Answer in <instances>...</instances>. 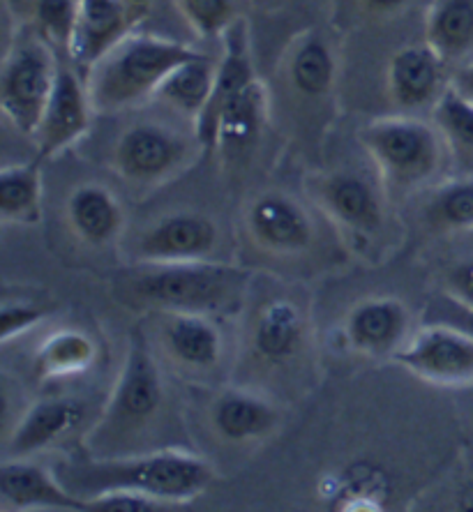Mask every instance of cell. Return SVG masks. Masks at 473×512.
I'll return each mask as SVG.
<instances>
[{
	"label": "cell",
	"mask_w": 473,
	"mask_h": 512,
	"mask_svg": "<svg viewBox=\"0 0 473 512\" xmlns=\"http://www.w3.org/2000/svg\"><path fill=\"white\" fill-rule=\"evenodd\" d=\"M56 476L81 499L104 492H137L171 506L199 499L213 485L215 471L204 457L176 448H153L144 453L74 459L56 466Z\"/></svg>",
	"instance_id": "cell-1"
},
{
	"label": "cell",
	"mask_w": 473,
	"mask_h": 512,
	"mask_svg": "<svg viewBox=\"0 0 473 512\" xmlns=\"http://www.w3.org/2000/svg\"><path fill=\"white\" fill-rule=\"evenodd\" d=\"M120 303L150 312L234 314L247 296L250 273L217 261L137 263L116 280Z\"/></svg>",
	"instance_id": "cell-2"
},
{
	"label": "cell",
	"mask_w": 473,
	"mask_h": 512,
	"mask_svg": "<svg viewBox=\"0 0 473 512\" xmlns=\"http://www.w3.org/2000/svg\"><path fill=\"white\" fill-rule=\"evenodd\" d=\"M164 409V383L160 365L146 337L134 330L130 349L111 390L109 404L88 432V455H132L134 446L153 432Z\"/></svg>",
	"instance_id": "cell-3"
},
{
	"label": "cell",
	"mask_w": 473,
	"mask_h": 512,
	"mask_svg": "<svg viewBox=\"0 0 473 512\" xmlns=\"http://www.w3.org/2000/svg\"><path fill=\"white\" fill-rule=\"evenodd\" d=\"M197 54L199 51L190 44L132 30L86 74L95 114H114L155 97L164 77Z\"/></svg>",
	"instance_id": "cell-4"
},
{
	"label": "cell",
	"mask_w": 473,
	"mask_h": 512,
	"mask_svg": "<svg viewBox=\"0 0 473 512\" xmlns=\"http://www.w3.org/2000/svg\"><path fill=\"white\" fill-rule=\"evenodd\" d=\"M360 143L388 190H414L430 183L450 160L437 123L409 114L372 120L360 130Z\"/></svg>",
	"instance_id": "cell-5"
},
{
	"label": "cell",
	"mask_w": 473,
	"mask_h": 512,
	"mask_svg": "<svg viewBox=\"0 0 473 512\" xmlns=\"http://www.w3.org/2000/svg\"><path fill=\"white\" fill-rule=\"evenodd\" d=\"M58 51L37 33L24 28L5 51L0 70V109L21 134L33 137L54 93Z\"/></svg>",
	"instance_id": "cell-6"
},
{
	"label": "cell",
	"mask_w": 473,
	"mask_h": 512,
	"mask_svg": "<svg viewBox=\"0 0 473 512\" xmlns=\"http://www.w3.org/2000/svg\"><path fill=\"white\" fill-rule=\"evenodd\" d=\"M201 146L197 134L185 137L183 130L160 120H139L120 132L111 164L127 183L155 187L169 183L194 162Z\"/></svg>",
	"instance_id": "cell-7"
},
{
	"label": "cell",
	"mask_w": 473,
	"mask_h": 512,
	"mask_svg": "<svg viewBox=\"0 0 473 512\" xmlns=\"http://www.w3.org/2000/svg\"><path fill=\"white\" fill-rule=\"evenodd\" d=\"M243 229L254 250L277 259L303 256L317 240L310 210L284 192H264L247 203Z\"/></svg>",
	"instance_id": "cell-8"
},
{
	"label": "cell",
	"mask_w": 473,
	"mask_h": 512,
	"mask_svg": "<svg viewBox=\"0 0 473 512\" xmlns=\"http://www.w3.org/2000/svg\"><path fill=\"white\" fill-rule=\"evenodd\" d=\"M393 360L420 379L441 386L473 383V337L448 323L430 321L409 335Z\"/></svg>",
	"instance_id": "cell-9"
},
{
	"label": "cell",
	"mask_w": 473,
	"mask_h": 512,
	"mask_svg": "<svg viewBox=\"0 0 473 512\" xmlns=\"http://www.w3.org/2000/svg\"><path fill=\"white\" fill-rule=\"evenodd\" d=\"M307 335L310 326L300 303L289 296H270L254 307L247 321V356L266 370H282L303 356Z\"/></svg>",
	"instance_id": "cell-10"
},
{
	"label": "cell",
	"mask_w": 473,
	"mask_h": 512,
	"mask_svg": "<svg viewBox=\"0 0 473 512\" xmlns=\"http://www.w3.org/2000/svg\"><path fill=\"white\" fill-rule=\"evenodd\" d=\"M312 199L337 229L351 238L372 240L386 227L381 192L358 171H330L312 183Z\"/></svg>",
	"instance_id": "cell-11"
},
{
	"label": "cell",
	"mask_w": 473,
	"mask_h": 512,
	"mask_svg": "<svg viewBox=\"0 0 473 512\" xmlns=\"http://www.w3.org/2000/svg\"><path fill=\"white\" fill-rule=\"evenodd\" d=\"M93 102H90L84 74L70 60H60L54 93L49 97L40 127L33 134L37 143V160H49L74 146L90 130L93 120Z\"/></svg>",
	"instance_id": "cell-12"
},
{
	"label": "cell",
	"mask_w": 473,
	"mask_h": 512,
	"mask_svg": "<svg viewBox=\"0 0 473 512\" xmlns=\"http://www.w3.org/2000/svg\"><path fill=\"white\" fill-rule=\"evenodd\" d=\"M220 231L201 213H171L150 224L134 243L137 263L208 261L217 250Z\"/></svg>",
	"instance_id": "cell-13"
},
{
	"label": "cell",
	"mask_w": 473,
	"mask_h": 512,
	"mask_svg": "<svg viewBox=\"0 0 473 512\" xmlns=\"http://www.w3.org/2000/svg\"><path fill=\"white\" fill-rule=\"evenodd\" d=\"M448 63L430 44H409L397 49L386 67V90L390 102L402 114L434 109L450 86Z\"/></svg>",
	"instance_id": "cell-14"
},
{
	"label": "cell",
	"mask_w": 473,
	"mask_h": 512,
	"mask_svg": "<svg viewBox=\"0 0 473 512\" xmlns=\"http://www.w3.org/2000/svg\"><path fill=\"white\" fill-rule=\"evenodd\" d=\"M157 340L171 365L183 372H210L220 365L224 340L213 316L197 312H155Z\"/></svg>",
	"instance_id": "cell-15"
},
{
	"label": "cell",
	"mask_w": 473,
	"mask_h": 512,
	"mask_svg": "<svg viewBox=\"0 0 473 512\" xmlns=\"http://www.w3.org/2000/svg\"><path fill=\"white\" fill-rule=\"evenodd\" d=\"M139 21L137 14L127 10L120 0H79L67 60L86 79L90 67L130 35Z\"/></svg>",
	"instance_id": "cell-16"
},
{
	"label": "cell",
	"mask_w": 473,
	"mask_h": 512,
	"mask_svg": "<svg viewBox=\"0 0 473 512\" xmlns=\"http://www.w3.org/2000/svg\"><path fill=\"white\" fill-rule=\"evenodd\" d=\"M0 501L10 510H88V501L60 483L56 471H47L28 457L3 459Z\"/></svg>",
	"instance_id": "cell-17"
},
{
	"label": "cell",
	"mask_w": 473,
	"mask_h": 512,
	"mask_svg": "<svg viewBox=\"0 0 473 512\" xmlns=\"http://www.w3.org/2000/svg\"><path fill=\"white\" fill-rule=\"evenodd\" d=\"M88 406L79 397H47L21 416L7 439L5 457H33L70 439L86 425Z\"/></svg>",
	"instance_id": "cell-18"
},
{
	"label": "cell",
	"mask_w": 473,
	"mask_h": 512,
	"mask_svg": "<svg viewBox=\"0 0 473 512\" xmlns=\"http://www.w3.org/2000/svg\"><path fill=\"white\" fill-rule=\"evenodd\" d=\"M409 310L402 300L367 298L344 319V340L356 353L370 358H393L409 340Z\"/></svg>",
	"instance_id": "cell-19"
},
{
	"label": "cell",
	"mask_w": 473,
	"mask_h": 512,
	"mask_svg": "<svg viewBox=\"0 0 473 512\" xmlns=\"http://www.w3.org/2000/svg\"><path fill=\"white\" fill-rule=\"evenodd\" d=\"M220 40L222 56L217 60L215 84L213 90H210L206 109L201 111L197 123H194V132H197V139L201 146H204V153H210V146H213L215 123L224 104H227L236 93H240L250 81L257 79L252 63L250 28H247V21L238 17Z\"/></svg>",
	"instance_id": "cell-20"
},
{
	"label": "cell",
	"mask_w": 473,
	"mask_h": 512,
	"mask_svg": "<svg viewBox=\"0 0 473 512\" xmlns=\"http://www.w3.org/2000/svg\"><path fill=\"white\" fill-rule=\"evenodd\" d=\"M268 120V90L259 77L224 104L217 116L210 153L222 162H240L259 143Z\"/></svg>",
	"instance_id": "cell-21"
},
{
	"label": "cell",
	"mask_w": 473,
	"mask_h": 512,
	"mask_svg": "<svg viewBox=\"0 0 473 512\" xmlns=\"http://www.w3.org/2000/svg\"><path fill=\"white\" fill-rule=\"evenodd\" d=\"M210 427L229 443L266 439L280 425V409L254 390H222L208 409Z\"/></svg>",
	"instance_id": "cell-22"
},
{
	"label": "cell",
	"mask_w": 473,
	"mask_h": 512,
	"mask_svg": "<svg viewBox=\"0 0 473 512\" xmlns=\"http://www.w3.org/2000/svg\"><path fill=\"white\" fill-rule=\"evenodd\" d=\"M67 224L86 245L104 247L120 236L125 224L123 206L107 185L81 183L67 199Z\"/></svg>",
	"instance_id": "cell-23"
},
{
	"label": "cell",
	"mask_w": 473,
	"mask_h": 512,
	"mask_svg": "<svg viewBox=\"0 0 473 512\" xmlns=\"http://www.w3.org/2000/svg\"><path fill=\"white\" fill-rule=\"evenodd\" d=\"M284 70L296 95L310 102L324 100L337 79L335 51L319 30H305L291 42Z\"/></svg>",
	"instance_id": "cell-24"
},
{
	"label": "cell",
	"mask_w": 473,
	"mask_h": 512,
	"mask_svg": "<svg viewBox=\"0 0 473 512\" xmlns=\"http://www.w3.org/2000/svg\"><path fill=\"white\" fill-rule=\"evenodd\" d=\"M215 70L217 60L199 51L197 56L176 65L164 77L160 88L155 90V100L176 111V114L190 118L194 130V123H197L201 111L206 109L210 90H213Z\"/></svg>",
	"instance_id": "cell-25"
},
{
	"label": "cell",
	"mask_w": 473,
	"mask_h": 512,
	"mask_svg": "<svg viewBox=\"0 0 473 512\" xmlns=\"http://www.w3.org/2000/svg\"><path fill=\"white\" fill-rule=\"evenodd\" d=\"M425 42L448 65L469 60L473 54V0H434L425 21Z\"/></svg>",
	"instance_id": "cell-26"
},
{
	"label": "cell",
	"mask_w": 473,
	"mask_h": 512,
	"mask_svg": "<svg viewBox=\"0 0 473 512\" xmlns=\"http://www.w3.org/2000/svg\"><path fill=\"white\" fill-rule=\"evenodd\" d=\"M97 360L95 340L81 330L63 328L51 333L35 351V374L40 381H63L86 374Z\"/></svg>",
	"instance_id": "cell-27"
},
{
	"label": "cell",
	"mask_w": 473,
	"mask_h": 512,
	"mask_svg": "<svg viewBox=\"0 0 473 512\" xmlns=\"http://www.w3.org/2000/svg\"><path fill=\"white\" fill-rule=\"evenodd\" d=\"M42 160L10 164L0 171V217L5 224L33 227L42 220Z\"/></svg>",
	"instance_id": "cell-28"
},
{
	"label": "cell",
	"mask_w": 473,
	"mask_h": 512,
	"mask_svg": "<svg viewBox=\"0 0 473 512\" xmlns=\"http://www.w3.org/2000/svg\"><path fill=\"white\" fill-rule=\"evenodd\" d=\"M434 123L444 134L450 162L460 176H473V104L448 86L434 107Z\"/></svg>",
	"instance_id": "cell-29"
},
{
	"label": "cell",
	"mask_w": 473,
	"mask_h": 512,
	"mask_svg": "<svg viewBox=\"0 0 473 512\" xmlns=\"http://www.w3.org/2000/svg\"><path fill=\"white\" fill-rule=\"evenodd\" d=\"M425 222L434 231L473 229V176H457L437 187L425 206Z\"/></svg>",
	"instance_id": "cell-30"
},
{
	"label": "cell",
	"mask_w": 473,
	"mask_h": 512,
	"mask_svg": "<svg viewBox=\"0 0 473 512\" xmlns=\"http://www.w3.org/2000/svg\"><path fill=\"white\" fill-rule=\"evenodd\" d=\"M194 33L206 40L222 37L238 19L234 0H174Z\"/></svg>",
	"instance_id": "cell-31"
},
{
	"label": "cell",
	"mask_w": 473,
	"mask_h": 512,
	"mask_svg": "<svg viewBox=\"0 0 473 512\" xmlns=\"http://www.w3.org/2000/svg\"><path fill=\"white\" fill-rule=\"evenodd\" d=\"M44 316H47V310L30 300H5L3 310H0V342L7 344L14 337L28 333Z\"/></svg>",
	"instance_id": "cell-32"
},
{
	"label": "cell",
	"mask_w": 473,
	"mask_h": 512,
	"mask_svg": "<svg viewBox=\"0 0 473 512\" xmlns=\"http://www.w3.org/2000/svg\"><path fill=\"white\" fill-rule=\"evenodd\" d=\"M88 512H164L176 506L137 492H104L90 496Z\"/></svg>",
	"instance_id": "cell-33"
},
{
	"label": "cell",
	"mask_w": 473,
	"mask_h": 512,
	"mask_svg": "<svg viewBox=\"0 0 473 512\" xmlns=\"http://www.w3.org/2000/svg\"><path fill=\"white\" fill-rule=\"evenodd\" d=\"M430 321L448 323V326H455L464 330V333L473 337V307L464 305L462 300H457L453 293H444L439 300H434L430 310Z\"/></svg>",
	"instance_id": "cell-34"
},
{
	"label": "cell",
	"mask_w": 473,
	"mask_h": 512,
	"mask_svg": "<svg viewBox=\"0 0 473 512\" xmlns=\"http://www.w3.org/2000/svg\"><path fill=\"white\" fill-rule=\"evenodd\" d=\"M448 293H453L464 305L473 307V259L455 263L448 270Z\"/></svg>",
	"instance_id": "cell-35"
},
{
	"label": "cell",
	"mask_w": 473,
	"mask_h": 512,
	"mask_svg": "<svg viewBox=\"0 0 473 512\" xmlns=\"http://www.w3.org/2000/svg\"><path fill=\"white\" fill-rule=\"evenodd\" d=\"M450 88L455 90L462 100L473 104V58L464 60L450 72Z\"/></svg>",
	"instance_id": "cell-36"
},
{
	"label": "cell",
	"mask_w": 473,
	"mask_h": 512,
	"mask_svg": "<svg viewBox=\"0 0 473 512\" xmlns=\"http://www.w3.org/2000/svg\"><path fill=\"white\" fill-rule=\"evenodd\" d=\"M407 3H409V0H363V5L367 7V10L377 12V14L400 12Z\"/></svg>",
	"instance_id": "cell-37"
},
{
	"label": "cell",
	"mask_w": 473,
	"mask_h": 512,
	"mask_svg": "<svg viewBox=\"0 0 473 512\" xmlns=\"http://www.w3.org/2000/svg\"><path fill=\"white\" fill-rule=\"evenodd\" d=\"M120 3H123L127 10H132L134 14H137L141 21H144V17L148 14V7L153 0H120Z\"/></svg>",
	"instance_id": "cell-38"
},
{
	"label": "cell",
	"mask_w": 473,
	"mask_h": 512,
	"mask_svg": "<svg viewBox=\"0 0 473 512\" xmlns=\"http://www.w3.org/2000/svg\"><path fill=\"white\" fill-rule=\"evenodd\" d=\"M460 508L462 510H473V483L464 487V492L460 496Z\"/></svg>",
	"instance_id": "cell-39"
}]
</instances>
